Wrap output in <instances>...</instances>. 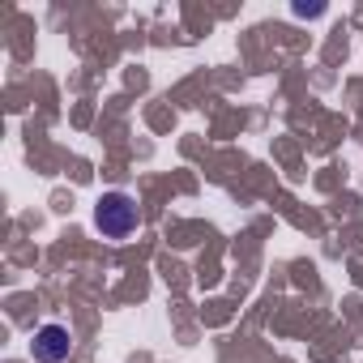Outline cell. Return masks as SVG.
<instances>
[{
	"label": "cell",
	"instance_id": "cell-1",
	"mask_svg": "<svg viewBox=\"0 0 363 363\" xmlns=\"http://www.w3.org/2000/svg\"><path fill=\"white\" fill-rule=\"evenodd\" d=\"M94 227L107 235V240H124L137 231V201L124 197V193H107L99 206H94Z\"/></svg>",
	"mask_w": 363,
	"mask_h": 363
},
{
	"label": "cell",
	"instance_id": "cell-2",
	"mask_svg": "<svg viewBox=\"0 0 363 363\" xmlns=\"http://www.w3.org/2000/svg\"><path fill=\"white\" fill-rule=\"evenodd\" d=\"M69 354H73V337L65 325H43L35 333V359L39 363H65Z\"/></svg>",
	"mask_w": 363,
	"mask_h": 363
}]
</instances>
